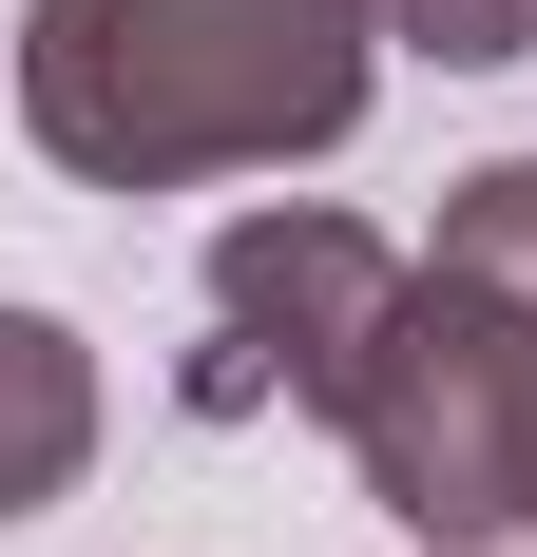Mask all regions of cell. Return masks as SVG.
I'll use <instances>...</instances> for the list:
<instances>
[{
	"label": "cell",
	"instance_id": "6da1fadb",
	"mask_svg": "<svg viewBox=\"0 0 537 557\" xmlns=\"http://www.w3.org/2000/svg\"><path fill=\"white\" fill-rule=\"evenodd\" d=\"M365 20L384 0H39L20 115H39V154L97 173V193L326 154V135L365 115Z\"/></svg>",
	"mask_w": 537,
	"mask_h": 557
},
{
	"label": "cell",
	"instance_id": "7a4b0ae2",
	"mask_svg": "<svg viewBox=\"0 0 537 557\" xmlns=\"http://www.w3.org/2000/svg\"><path fill=\"white\" fill-rule=\"evenodd\" d=\"M384 308H403V250L346 212H230L212 231V366H192V423H250V404H346L365 385Z\"/></svg>",
	"mask_w": 537,
	"mask_h": 557
},
{
	"label": "cell",
	"instance_id": "3957f363",
	"mask_svg": "<svg viewBox=\"0 0 537 557\" xmlns=\"http://www.w3.org/2000/svg\"><path fill=\"white\" fill-rule=\"evenodd\" d=\"M77 461H97V366L58 308H0V519H39Z\"/></svg>",
	"mask_w": 537,
	"mask_h": 557
},
{
	"label": "cell",
	"instance_id": "277c9868",
	"mask_svg": "<svg viewBox=\"0 0 537 557\" xmlns=\"http://www.w3.org/2000/svg\"><path fill=\"white\" fill-rule=\"evenodd\" d=\"M423 270H461L480 308H519V327H537V154L461 173V212H441V250H423Z\"/></svg>",
	"mask_w": 537,
	"mask_h": 557
},
{
	"label": "cell",
	"instance_id": "5b68a950",
	"mask_svg": "<svg viewBox=\"0 0 537 557\" xmlns=\"http://www.w3.org/2000/svg\"><path fill=\"white\" fill-rule=\"evenodd\" d=\"M384 39H423V58H537V0H384Z\"/></svg>",
	"mask_w": 537,
	"mask_h": 557
}]
</instances>
